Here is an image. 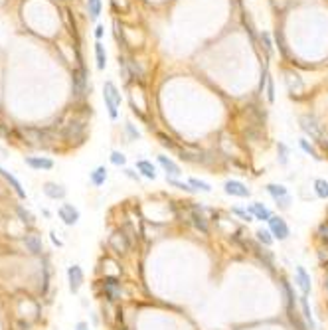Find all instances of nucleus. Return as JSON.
Here are the masks:
<instances>
[{"mask_svg":"<svg viewBox=\"0 0 328 330\" xmlns=\"http://www.w3.org/2000/svg\"><path fill=\"white\" fill-rule=\"evenodd\" d=\"M73 95L77 99H83L87 95V73L83 67H79L73 73Z\"/></svg>","mask_w":328,"mask_h":330,"instance_id":"nucleus-8","label":"nucleus"},{"mask_svg":"<svg viewBox=\"0 0 328 330\" xmlns=\"http://www.w3.org/2000/svg\"><path fill=\"white\" fill-rule=\"evenodd\" d=\"M319 237L323 239V243L325 245H328V223L325 221V223H321V227H319Z\"/></svg>","mask_w":328,"mask_h":330,"instance_id":"nucleus-38","label":"nucleus"},{"mask_svg":"<svg viewBox=\"0 0 328 330\" xmlns=\"http://www.w3.org/2000/svg\"><path fill=\"white\" fill-rule=\"evenodd\" d=\"M265 91H267V101H269V103H273V101H275V85H273V79H271V77H267Z\"/></svg>","mask_w":328,"mask_h":330,"instance_id":"nucleus-35","label":"nucleus"},{"mask_svg":"<svg viewBox=\"0 0 328 330\" xmlns=\"http://www.w3.org/2000/svg\"><path fill=\"white\" fill-rule=\"evenodd\" d=\"M75 330H87V323H77V325H75Z\"/></svg>","mask_w":328,"mask_h":330,"instance_id":"nucleus-43","label":"nucleus"},{"mask_svg":"<svg viewBox=\"0 0 328 330\" xmlns=\"http://www.w3.org/2000/svg\"><path fill=\"white\" fill-rule=\"evenodd\" d=\"M109 161H111V165L113 166H125L127 165V157H125L123 153H119V151H113V153H111V157H109Z\"/></svg>","mask_w":328,"mask_h":330,"instance_id":"nucleus-33","label":"nucleus"},{"mask_svg":"<svg viewBox=\"0 0 328 330\" xmlns=\"http://www.w3.org/2000/svg\"><path fill=\"white\" fill-rule=\"evenodd\" d=\"M159 139H161V145H163V147L170 149V151H178V147H176V145H174V143H172V141H170L164 133H159Z\"/></svg>","mask_w":328,"mask_h":330,"instance_id":"nucleus-37","label":"nucleus"},{"mask_svg":"<svg viewBox=\"0 0 328 330\" xmlns=\"http://www.w3.org/2000/svg\"><path fill=\"white\" fill-rule=\"evenodd\" d=\"M57 216L65 225H75L79 221V210L73 204H61L57 210Z\"/></svg>","mask_w":328,"mask_h":330,"instance_id":"nucleus-7","label":"nucleus"},{"mask_svg":"<svg viewBox=\"0 0 328 330\" xmlns=\"http://www.w3.org/2000/svg\"><path fill=\"white\" fill-rule=\"evenodd\" d=\"M0 176H2L8 184H10V188L14 190V194H16L20 200H26V192H24V188H22V184L18 182V178H16V176H12V174H10L6 168H2V166H0Z\"/></svg>","mask_w":328,"mask_h":330,"instance_id":"nucleus-16","label":"nucleus"},{"mask_svg":"<svg viewBox=\"0 0 328 330\" xmlns=\"http://www.w3.org/2000/svg\"><path fill=\"white\" fill-rule=\"evenodd\" d=\"M269 231H271V235L275 237V239H279V241H285L287 237H289V225H287V221L283 220V218H279V216H273L269 221Z\"/></svg>","mask_w":328,"mask_h":330,"instance_id":"nucleus-5","label":"nucleus"},{"mask_svg":"<svg viewBox=\"0 0 328 330\" xmlns=\"http://www.w3.org/2000/svg\"><path fill=\"white\" fill-rule=\"evenodd\" d=\"M85 135H87V121L85 119H73L69 125H65L63 137H65L67 143L79 145V143H83Z\"/></svg>","mask_w":328,"mask_h":330,"instance_id":"nucleus-3","label":"nucleus"},{"mask_svg":"<svg viewBox=\"0 0 328 330\" xmlns=\"http://www.w3.org/2000/svg\"><path fill=\"white\" fill-rule=\"evenodd\" d=\"M277 159H279V165L285 166L287 163H289V149H287V145H283V143H279L277 145Z\"/></svg>","mask_w":328,"mask_h":330,"instance_id":"nucleus-31","label":"nucleus"},{"mask_svg":"<svg viewBox=\"0 0 328 330\" xmlns=\"http://www.w3.org/2000/svg\"><path fill=\"white\" fill-rule=\"evenodd\" d=\"M301 309H303V317H305V323L309 325V329L317 330V323L313 319V313H311V307H309V301L305 295H301Z\"/></svg>","mask_w":328,"mask_h":330,"instance_id":"nucleus-22","label":"nucleus"},{"mask_svg":"<svg viewBox=\"0 0 328 330\" xmlns=\"http://www.w3.org/2000/svg\"><path fill=\"white\" fill-rule=\"evenodd\" d=\"M101 10H103V2L101 0H87V14H89V18L93 22L101 16Z\"/></svg>","mask_w":328,"mask_h":330,"instance_id":"nucleus-25","label":"nucleus"},{"mask_svg":"<svg viewBox=\"0 0 328 330\" xmlns=\"http://www.w3.org/2000/svg\"><path fill=\"white\" fill-rule=\"evenodd\" d=\"M299 147L303 149V153H305V155L313 157L315 161H321V159H323V157L319 155V151L315 149V145H311V143H309V139H305V137H303V139H299Z\"/></svg>","mask_w":328,"mask_h":330,"instance_id":"nucleus-24","label":"nucleus"},{"mask_svg":"<svg viewBox=\"0 0 328 330\" xmlns=\"http://www.w3.org/2000/svg\"><path fill=\"white\" fill-rule=\"evenodd\" d=\"M50 235H52V241H54V245H57V247H61V245H63V243H61V241H59V239L55 237V233H54V231H52Z\"/></svg>","mask_w":328,"mask_h":330,"instance_id":"nucleus-42","label":"nucleus"},{"mask_svg":"<svg viewBox=\"0 0 328 330\" xmlns=\"http://www.w3.org/2000/svg\"><path fill=\"white\" fill-rule=\"evenodd\" d=\"M255 235H257V241H259L261 245H265V247H271V245H273V241H275V237L271 235V231H269V229H263V227H261V229H257V233H255Z\"/></svg>","mask_w":328,"mask_h":330,"instance_id":"nucleus-27","label":"nucleus"},{"mask_svg":"<svg viewBox=\"0 0 328 330\" xmlns=\"http://www.w3.org/2000/svg\"><path fill=\"white\" fill-rule=\"evenodd\" d=\"M251 216H255L257 220H261V221H269L271 218H273V214L261 204V202H253L251 206H249V210H247Z\"/></svg>","mask_w":328,"mask_h":330,"instance_id":"nucleus-18","label":"nucleus"},{"mask_svg":"<svg viewBox=\"0 0 328 330\" xmlns=\"http://www.w3.org/2000/svg\"><path fill=\"white\" fill-rule=\"evenodd\" d=\"M231 214L239 216V218H241V220H245V221H251V220H253V216H251L247 210H241V208H231Z\"/></svg>","mask_w":328,"mask_h":330,"instance_id":"nucleus-36","label":"nucleus"},{"mask_svg":"<svg viewBox=\"0 0 328 330\" xmlns=\"http://www.w3.org/2000/svg\"><path fill=\"white\" fill-rule=\"evenodd\" d=\"M24 163L32 170H52L54 168V161L48 157H24Z\"/></svg>","mask_w":328,"mask_h":330,"instance_id":"nucleus-15","label":"nucleus"},{"mask_svg":"<svg viewBox=\"0 0 328 330\" xmlns=\"http://www.w3.org/2000/svg\"><path fill=\"white\" fill-rule=\"evenodd\" d=\"M67 283H69V291L75 295L81 285H83V271L79 265H69L67 267Z\"/></svg>","mask_w":328,"mask_h":330,"instance_id":"nucleus-9","label":"nucleus"},{"mask_svg":"<svg viewBox=\"0 0 328 330\" xmlns=\"http://www.w3.org/2000/svg\"><path fill=\"white\" fill-rule=\"evenodd\" d=\"M22 243H24L26 251H28V253H32V255H42V251H44L42 237H40V235H36V233H26V235L22 237Z\"/></svg>","mask_w":328,"mask_h":330,"instance_id":"nucleus-10","label":"nucleus"},{"mask_svg":"<svg viewBox=\"0 0 328 330\" xmlns=\"http://www.w3.org/2000/svg\"><path fill=\"white\" fill-rule=\"evenodd\" d=\"M295 283L301 289V295H305V297L311 295V275L301 265H297V279H295Z\"/></svg>","mask_w":328,"mask_h":330,"instance_id":"nucleus-13","label":"nucleus"},{"mask_svg":"<svg viewBox=\"0 0 328 330\" xmlns=\"http://www.w3.org/2000/svg\"><path fill=\"white\" fill-rule=\"evenodd\" d=\"M103 287H105V295L109 297V301H117L119 295H121V285L115 277H105L103 281Z\"/></svg>","mask_w":328,"mask_h":330,"instance_id":"nucleus-17","label":"nucleus"},{"mask_svg":"<svg viewBox=\"0 0 328 330\" xmlns=\"http://www.w3.org/2000/svg\"><path fill=\"white\" fill-rule=\"evenodd\" d=\"M109 243H111V247H113L117 253H127V251L131 249V241H129V237H127L123 231H115V233L109 237Z\"/></svg>","mask_w":328,"mask_h":330,"instance_id":"nucleus-11","label":"nucleus"},{"mask_svg":"<svg viewBox=\"0 0 328 330\" xmlns=\"http://www.w3.org/2000/svg\"><path fill=\"white\" fill-rule=\"evenodd\" d=\"M283 295H285V305H287V311H295V293L291 289V285L287 281H283Z\"/></svg>","mask_w":328,"mask_h":330,"instance_id":"nucleus-26","label":"nucleus"},{"mask_svg":"<svg viewBox=\"0 0 328 330\" xmlns=\"http://www.w3.org/2000/svg\"><path fill=\"white\" fill-rule=\"evenodd\" d=\"M16 214H18L20 221H24L26 225H34V216H32L28 210H24L22 206H16Z\"/></svg>","mask_w":328,"mask_h":330,"instance_id":"nucleus-29","label":"nucleus"},{"mask_svg":"<svg viewBox=\"0 0 328 330\" xmlns=\"http://www.w3.org/2000/svg\"><path fill=\"white\" fill-rule=\"evenodd\" d=\"M137 170L141 172V176L149 178V180H155L157 178V168L151 161H137Z\"/></svg>","mask_w":328,"mask_h":330,"instance_id":"nucleus-20","label":"nucleus"},{"mask_svg":"<svg viewBox=\"0 0 328 330\" xmlns=\"http://www.w3.org/2000/svg\"><path fill=\"white\" fill-rule=\"evenodd\" d=\"M166 180H168V184H170V186H174V188H178V190H184V192H194V188H192L190 184H186V182H178L176 178H168V176H166Z\"/></svg>","mask_w":328,"mask_h":330,"instance_id":"nucleus-34","label":"nucleus"},{"mask_svg":"<svg viewBox=\"0 0 328 330\" xmlns=\"http://www.w3.org/2000/svg\"><path fill=\"white\" fill-rule=\"evenodd\" d=\"M95 61H97V69H105L107 67V52H105V46L97 40L95 42Z\"/></svg>","mask_w":328,"mask_h":330,"instance_id":"nucleus-21","label":"nucleus"},{"mask_svg":"<svg viewBox=\"0 0 328 330\" xmlns=\"http://www.w3.org/2000/svg\"><path fill=\"white\" fill-rule=\"evenodd\" d=\"M188 184L194 188V190H200V192H212V186L208 184V182H204V180H198V178H190L188 180Z\"/></svg>","mask_w":328,"mask_h":330,"instance_id":"nucleus-30","label":"nucleus"},{"mask_svg":"<svg viewBox=\"0 0 328 330\" xmlns=\"http://www.w3.org/2000/svg\"><path fill=\"white\" fill-rule=\"evenodd\" d=\"M265 190H267L269 196L275 200V204H277L279 210H289V206H291L293 200H291V196H289V190H287L283 184H267Z\"/></svg>","mask_w":328,"mask_h":330,"instance_id":"nucleus-4","label":"nucleus"},{"mask_svg":"<svg viewBox=\"0 0 328 330\" xmlns=\"http://www.w3.org/2000/svg\"><path fill=\"white\" fill-rule=\"evenodd\" d=\"M299 123H301L303 133H305L307 137H311L315 143H319V145H327L328 143L327 129H325V125L321 123V119H319L317 115H301Z\"/></svg>","mask_w":328,"mask_h":330,"instance_id":"nucleus-1","label":"nucleus"},{"mask_svg":"<svg viewBox=\"0 0 328 330\" xmlns=\"http://www.w3.org/2000/svg\"><path fill=\"white\" fill-rule=\"evenodd\" d=\"M223 192L227 196H233V198H249L251 196V190L239 180H227L223 184Z\"/></svg>","mask_w":328,"mask_h":330,"instance_id":"nucleus-6","label":"nucleus"},{"mask_svg":"<svg viewBox=\"0 0 328 330\" xmlns=\"http://www.w3.org/2000/svg\"><path fill=\"white\" fill-rule=\"evenodd\" d=\"M109 170L105 168V166H97V168H93L91 172H89V180H91V184L95 186V188H99V186H103L105 182H107V174Z\"/></svg>","mask_w":328,"mask_h":330,"instance_id":"nucleus-19","label":"nucleus"},{"mask_svg":"<svg viewBox=\"0 0 328 330\" xmlns=\"http://www.w3.org/2000/svg\"><path fill=\"white\" fill-rule=\"evenodd\" d=\"M103 34H105V26H101V24H97L95 26V38L101 42V38H103Z\"/></svg>","mask_w":328,"mask_h":330,"instance_id":"nucleus-41","label":"nucleus"},{"mask_svg":"<svg viewBox=\"0 0 328 330\" xmlns=\"http://www.w3.org/2000/svg\"><path fill=\"white\" fill-rule=\"evenodd\" d=\"M42 192H44L50 200H63L65 194H67V190H65L61 184H57V182H46V184L42 186Z\"/></svg>","mask_w":328,"mask_h":330,"instance_id":"nucleus-12","label":"nucleus"},{"mask_svg":"<svg viewBox=\"0 0 328 330\" xmlns=\"http://www.w3.org/2000/svg\"><path fill=\"white\" fill-rule=\"evenodd\" d=\"M157 161H159V165L163 166V170L166 172V176H168V178H178V176L182 174L180 166L176 165L170 157H166V155H159V157H157Z\"/></svg>","mask_w":328,"mask_h":330,"instance_id":"nucleus-14","label":"nucleus"},{"mask_svg":"<svg viewBox=\"0 0 328 330\" xmlns=\"http://www.w3.org/2000/svg\"><path fill=\"white\" fill-rule=\"evenodd\" d=\"M192 223H194V225H196V229H200L202 233H208V231H210L208 221H206V218L200 214V210H198V208H194V210H192Z\"/></svg>","mask_w":328,"mask_h":330,"instance_id":"nucleus-23","label":"nucleus"},{"mask_svg":"<svg viewBox=\"0 0 328 330\" xmlns=\"http://www.w3.org/2000/svg\"><path fill=\"white\" fill-rule=\"evenodd\" d=\"M259 38H261V46H263L265 54H267V55H273V44H271V36H269L267 32H261V34H259Z\"/></svg>","mask_w":328,"mask_h":330,"instance_id":"nucleus-32","label":"nucleus"},{"mask_svg":"<svg viewBox=\"0 0 328 330\" xmlns=\"http://www.w3.org/2000/svg\"><path fill=\"white\" fill-rule=\"evenodd\" d=\"M315 192H317V196H319V198L327 200L328 198V182L327 180H323V178L315 180Z\"/></svg>","mask_w":328,"mask_h":330,"instance_id":"nucleus-28","label":"nucleus"},{"mask_svg":"<svg viewBox=\"0 0 328 330\" xmlns=\"http://www.w3.org/2000/svg\"><path fill=\"white\" fill-rule=\"evenodd\" d=\"M125 129H127V133L131 135V139H133V141H137V139L141 137V133H139V131L133 127V123H127V125H125Z\"/></svg>","mask_w":328,"mask_h":330,"instance_id":"nucleus-39","label":"nucleus"},{"mask_svg":"<svg viewBox=\"0 0 328 330\" xmlns=\"http://www.w3.org/2000/svg\"><path fill=\"white\" fill-rule=\"evenodd\" d=\"M123 172H125V174L131 178V180H137V182L141 180V174H139V172H135V170H131V168H125Z\"/></svg>","mask_w":328,"mask_h":330,"instance_id":"nucleus-40","label":"nucleus"},{"mask_svg":"<svg viewBox=\"0 0 328 330\" xmlns=\"http://www.w3.org/2000/svg\"><path fill=\"white\" fill-rule=\"evenodd\" d=\"M103 101H105V109L109 113V117L113 121L119 119V107H121V93L117 89V85L113 81H105L103 85Z\"/></svg>","mask_w":328,"mask_h":330,"instance_id":"nucleus-2","label":"nucleus"}]
</instances>
